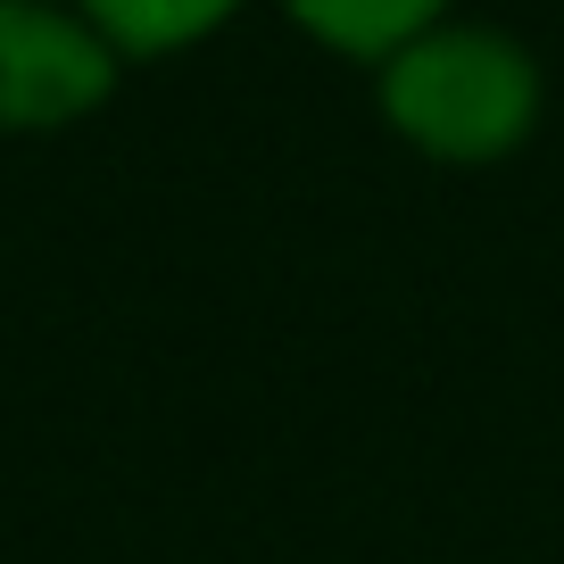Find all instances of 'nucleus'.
<instances>
[{"mask_svg": "<svg viewBox=\"0 0 564 564\" xmlns=\"http://www.w3.org/2000/svg\"><path fill=\"white\" fill-rule=\"evenodd\" d=\"M75 9L124 67H175V58L225 42L258 0H75Z\"/></svg>", "mask_w": 564, "mask_h": 564, "instance_id": "nucleus-4", "label": "nucleus"}, {"mask_svg": "<svg viewBox=\"0 0 564 564\" xmlns=\"http://www.w3.org/2000/svg\"><path fill=\"white\" fill-rule=\"evenodd\" d=\"M366 84L373 124L441 175H498L547 124V58L481 9H457L448 25L415 34Z\"/></svg>", "mask_w": 564, "mask_h": 564, "instance_id": "nucleus-1", "label": "nucleus"}, {"mask_svg": "<svg viewBox=\"0 0 564 564\" xmlns=\"http://www.w3.org/2000/svg\"><path fill=\"white\" fill-rule=\"evenodd\" d=\"M124 58L84 25L75 0H0V141H51L108 117Z\"/></svg>", "mask_w": 564, "mask_h": 564, "instance_id": "nucleus-2", "label": "nucleus"}, {"mask_svg": "<svg viewBox=\"0 0 564 564\" xmlns=\"http://www.w3.org/2000/svg\"><path fill=\"white\" fill-rule=\"evenodd\" d=\"M465 0H274V18L307 42V51L340 58V67H382L390 51H406L415 34L448 25Z\"/></svg>", "mask_w": 564, "mask_h": 564, "instance_id": "nucleus-3", "label": "nucleus"}]
</instances>
